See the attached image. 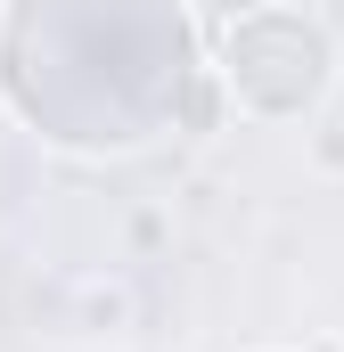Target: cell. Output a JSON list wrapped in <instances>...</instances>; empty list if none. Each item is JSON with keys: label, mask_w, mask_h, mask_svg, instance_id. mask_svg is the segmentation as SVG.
Returning <instances> with one entry per match:
<instances>
[{"label": "cell", "mask_w": 344, "mask_h": 352, "mask_svg": "<svg viewBox=\"0 0 344 352\" xmlns=\"http://www.w3.org/2000/svg\"><path fill=\"white\" fill-rule=\"evenodd\" d=\"M0 90L41 140L90 156L213 123V82L172 0H8Z\"/></svg>", "instance_id": "1"}, {"label": "cell", "mask_w": 344, "mask_h": 352, "mask_svg": "<svg viewBox=\"0 0 344 352\" xmlns=\"http://www.w3.org/2000/svg\"><path fill=\"white\" fill-rule=\"evenodd\" d=\"M213 82L238 98V115L255 123H303L328 90H336V33L312 8H246L222 25V66Z\"/></svg>", "instance_id": "2"}]
</instances>
